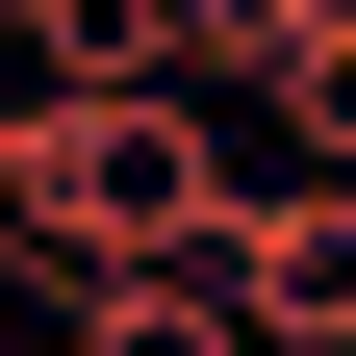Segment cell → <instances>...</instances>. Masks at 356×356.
Masks as SVG:
<instances>
[{"label": "cell", "mask_w": 356, "mask_h": 356, "mask_svg": "<svg viewBox=\"0 0 356 356\" xmlns=\"http://www.w3.org/2000/svg\"><path fill=\"white\" fill-rule=\"evenodd\" d=\"M204 280L254 305V356H356V178H305V153H280L229 229H204Z\"/></svg>", "instance_id": "1"}, {"label": "cell", "mask_w": 356, "mask_h": 356, "mask_svg": "<svg viewBox=\"0 0 356 356\" xmlns=\"http://www.w3.org/2000/svg\"><path fill=\"white\" fill-rule=\"evenodd\" d=\"M51 356H254V305L204 254H127V280H51Z\"/></svg>", "instance_id": "2"}, {"label": "cell", "mask_w": 356, "mask_h": 356, "mask_svg": "<svg viewBox=\"0 0 356 356\" xmlns=\"http://www.w3.org/2000/svg\"><path fill=\"white\" fill-rule=\"evenodd\" d=\"M254 102H280V153H305V178H356V51H331V26H305V51L254 76Z\"/></svg>", "instance_id": "3"}, {"label": "cell", "mask_w": 356, "mask_h": 356, "mask_svg": "<svg viewBox=\"0 0 356 356\" xmlns=\"http://www.w3.org/2000/svg\"><path fill=\"white\" fill-rule=\"evenodd\" d=\"M305 26H331V51H356V0H280V51H305Z\"/></svg>", "instance_id": "4"}]
</instances>
